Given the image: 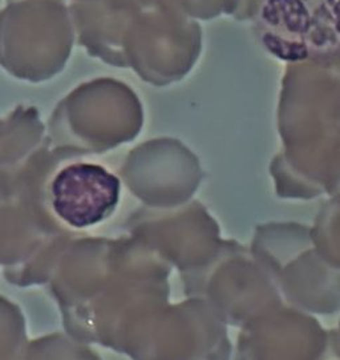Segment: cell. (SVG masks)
Wrapping results in <instances>:
<instances>
[{"label": "cell", "instance_id": "cell-1", "mask_svg": "<svg viewBox=\"0 0 340 360\" xmlns=\"http://www.w3.org/2000/svg\"><path fill=\"white\" fill-rule=\"evenodd\" d=\"M262 47L282 61L327 58L340 51V0H259Z\"/></svg>", "mask_w": 340, "mask_h": 360}, {"label": "cell", "instance_id": "cell-2", "mask_svg": "<svg viewBox=\"0 0 340 360\" xmlns=\"http://www.w3.org/2000/svg\"><path fill=\"white\" fill-rule=\"evenodd\" d=\"M52 193L56 213L74 228H85L113 212L120 182L101 167L79 164L61 170Z\"/></svg>", "mask_w": 340, "mask_h": 360}]
</instances>
